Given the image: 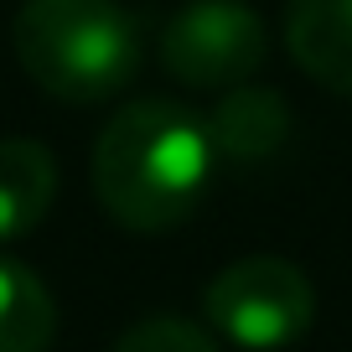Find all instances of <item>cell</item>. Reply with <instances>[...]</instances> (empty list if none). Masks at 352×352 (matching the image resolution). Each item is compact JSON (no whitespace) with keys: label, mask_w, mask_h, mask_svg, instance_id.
I'll list each match as a JSON object with an SVG mask.
<instances>
[{"label":"cell","mask_w":352,"mask_h":352,"mask_svg":"<svg viewBox=\"0 0 352 352\" xmlns=\"http://www.w3.org/2000/svg\"><path fill=\"white\" fill-rule=\"evenodd\" d=\"M208 135L223 161H239V166L270 161L290 135V104L275 88L233 83V88H223L218 109L208 114Z\"/></svg>","instance_id":"obj_6"},{"label":"cell","mask_w":352,"mask_h":352,"mask_svg":"<svg viewBox=\"0 0 352 352\" xmlns=\"http://www.w3.org/2000/svg\"><path fill=\"white\" fill-rule=\"evenodd\" d=\"M202 311L218 337L243 352H280L296 347L316 321V290L306 270L280 254H249L212 275L202 290Z\"/></svg>","instance_id":"obj_3"},{"label":"cell","mask_w":352,"mask_h":352,"mask_svg":"<svg viewBox=\"0 0 352 352\" xmlns=\"http://www.w3.org/2000/svg\"><path fill=\"white\" fill-rule=\"evenodd\" d=\"M11 47L21 73L63 104H104L135 83L145 63L140 26L114 0H26Z\"/></svg>","instance_id":"obj_2"},{"label":"cell","mask_w":352,"mask_h":352,"mask_svg":"<svg viewBox=\"0 0 352 352\" xmlns=\"http://www.w3.org/2000/svg\"><path fill=\"white\" fill-rule=\"evenodd\" d=\"M270 57V32L243 0H187L161 26V67L187 88L249 83Z\"/></svg>","instance_id":"obj_4"},{"label":"cell","mask_w":352,"mask_h":352,"mask_svg":"<svg viewBox=\"0 0 352 352\" xmlns=\"http://www.w3.org/2000/svg\"><path fill=\"white\" fill-rule=\"evenodd\" d=\"M57 337V300L32 264L0 254V352H47Z\"/></svg>","instance_id":"obj_8"},{"label":"cell","mask_w":352,"mask_h":352,"mask_svg":"<svg viewBox=\"0 0 352 352\" xmlns=\"http://www.w3.org/2000/svg\"><path fill=\"white\" fill-rule=\"evenodd\" d=\"M57 161L42 140H0V243H16L52 212Z\"/></svg>","instance_id":"obj_7"},{"label":"cell","mask_w":352,"mask_h":352,"mask_svg":"<svg viewBox=\"0 0 352 352\" xmlns=\"http://www.w3.org/2000/svg\"><path fill=\"white\" fill-rule=\"evenodd\" d=\"M114 352H218V342L182 316H145L114 342Z\"/></svg>","instance_id":"obj_9"},{"label":"cell","mask_w":352,"mask_h":352,"mask_svg":"<svg viewBox=\"0 0 352 352\" xmlns=\"http://www.w3.org/2000/svg\"><path fill=\"white\" fill-rule=\"evenodd\" d=\"M285 47L306 78L352 99V0H290Z\"/></svg>","instance_id":"obj_5"},{"label":"cell","mask_w":352,"mask_h":352,"mask_svg":"<svg viewBox=\"0 0 352 352\" xmlns=\"http://www.w3.org/2000/svg\"><path fill=\"white\" fill-rule=\"evenodd\" d=\"M212 166L208 120L176 99H130L94 140V197L120 228L166 233L202 208Z\"/></svg>","instance_id":"obj_1"}]
</instances>
